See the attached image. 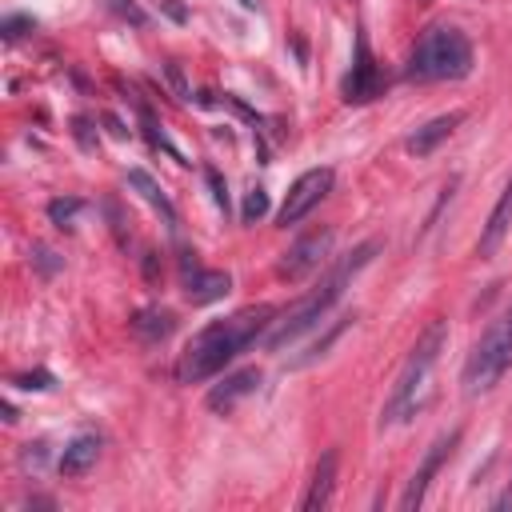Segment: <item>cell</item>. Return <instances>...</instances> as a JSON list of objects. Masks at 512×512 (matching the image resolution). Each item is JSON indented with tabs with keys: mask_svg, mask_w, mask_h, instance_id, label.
I'll use <instances>...</instances> for the list:
<instances>
[{
	"mask_svg": "<svg viewBox=\"0 0 512 512\" xmlns=\"http://www.w3.org/2000/svg\"><path fill=\"white\" fill-rule=\"evenodd\" d=\"M332 240H336V232L324 224V228H312L308 236H300L284 256H280V276L284 280H300V276H308L312 268H320L324 260H328V252H332Z\"/></svg>",
	"mask_w": 512,
	"mask_h": 512,
	"instance_id": "obj_7",
	"label": "cell"
},
{
	"mask_svg": "<svg viewBox=\"0 0 512 512\" xmlns=\"http://www.w3.org/2000/svg\"><path fill=\"white\" fill-rule=\"evenodd\" d=\"M508 228H512V180L504 184V192H500V200L492 204V212H488V224L480 228V240H476V256H496V248L504 244V236H508Z\"/></svg>",
	"mask_w": 512,
	"mask_h": 512,
	"instance_id": "obj_12",
	"label": "cell"
},
{
	"mask_svg": "<svg viewBox=\"0 0 512 512\" xmlns=\"http://www.w3.org/2000/svg\"><path fill=\"white\" fill-rule=\"evenodd\" d=\"M444 344H448V324H444V320H432V324L424 328V336L412 344V352H408V360H404V368H400V376H396V384H392V392H388V400H384L380 424H400L404 416L416 412L420 392L428 388V376H432V368H436Z\"/></svg>",
	"mask_w": 512,
	"mask_h": 512,
	"instance_id": "obj_4",
	"label": "cell"
},
{
	"mask_svg": "<svg viewBox=\"0 0 512 512\" xmlns=\"http://www.w3.org/2000/svg\"><path fill=\"white\" fill-rule=\"evenodd\" d=\"M72 136L80 140V148H88V152L96 148V136H92V120H88V116H76V120H72Z\"/></svg>",
	"mask_w": 512,
	"mask_h": 512,
	"instance_id": "obj_25",
	"label": "cell"
},
{
	"mask_svg": "<svg viewBox=\"0 0 512 512\" xmlns=\"http://www.w3.org/2000/svg\"><path fill=\"white\" fill-rule=\"evenodd\" d=\"M0 412H4V420H8V424H16V408H12V404H8V400H4V404H0Z\"/></svg>",
	"mask_w": 512,
	"mask_h": 512,
	"instance_id": "obj_30",
	"label": "cell"
},
{
	"mask_svg": "<svg viewBox=\"0 0 512 512\" xmlns=\"http://www.w3.org/2000/svg\"><path fill=\"white\" fill-rule=\"evenodd\" d=\"M492 508H512V480H508V488H504V496H496V504Z\"/></svg>",
	"mask_w": 512,
	"mask_h": 512,
	"instance_id": "obj_29",
	"label": "cell"
},
{
	"mask_svg": "<svg viewBox=\"0 0 512 512\" xmlns=\"http://www.w3.org/2000/svg\"><path fill=\"white\" fill-rule=\"evenodd\" d=\"M352 324H356V316H340V320H332V328H328V332H324L316 344H308V352H304V356L288 360V368H308V364H316L320 356H328V348H332V344H336V340H340V336H344Z\"/></svg>",
	"mask_w": 512,
	"mask_h": 512,
	"instance_id": "obj_18",
	"label": "cell"
},
{
	"mask_svg": "<svg viewBox=\"0 0 512 512\" xmlns=\"http://www.w3.org/2000/svg\"><path fill=\"white\" fill-rule=\"evenodd\" d=\"M380 252V240H364V244H356L324 280H320V288H312L304 300H296L280 320H272V328L264 332V344L268 348H284V344H292V340H300L308 328H316L328 312H332V304L344 296V288H348V280L372 260Z\"/></svg>",
	"mask_w": 512,
	"mask_h": 512,
	"instance_id": "obj_2",
	"label": "cell"
},
{
	"mask_svg": "<svg viewBox=\"0 0 512 512\" xmlns=\"http://www.w3.org/2000/svg\"><path fill=\"white\" fill-rule=\"evenodd\" d=\"M332 168H308L304 176H296V184L288 188V196H284V204H280V212H276V224L280 228H288V224H296V220H304L328 192H332Z\"/></svg>",
	"mask_w": 512,
	"mask_h": 512,
	"instance_id": "obj_6",
	"label": "cell"
},
{
	"mask_svg": "<svg viewBox=\"0 0 512 512\" xmlns=\"http://www.w3.org/2000/svg\"><path fill=\"white\" fill-rule=\"evenodd\" d=\"M160 8H164V12H168V16L176 20V24H184V20H188V12H184V8L176 4V0H160Z\"/></svg>",
	"mask_w": 512,
	"mask_h": 512,
	"instance_id": "obj_27",
	"label": "cell"
},
{
	"mask_svg": "<svg viewBox=\"0 0 512 512\" xmlns=\"http://www.w3.org/2000/svg\"><path fill=\"white\" fill-rule=\"evenodd\" d=\"M272 320H276V308H272V304H248V308H240V312H232V316H224V320L200 328V332L188 340V348H184V356H180V364H176L180 384H200V380L216 376V372H220L224 364H232L252 340H260V336L272 328Z\"/></svg>",
	"mask_w": 512,
	"mask_h": 512,
	"instance_id": "obj_1",
	"label": "cell"
},
{
	"mask_svg": "<svg viewBox=\"0 0 512 512\" xmlns=\"http://www.w3.org/2000/svg\"><path fill=\"white\" fill-rule=\"evenodd\" d=\"M204 180H208V188H212L216 208H220V212H228V188H224V180H220V172H216L212 164H204Z\"/></svg>",
	"mask_w": 512,
	"mask_h": 512,
	"instance_id": "obj_23",
	"label": "cell"
},
{
	"mask_svg": "<svg viewBox=\"0 0 512 512\" xmlns=\"http://www.w3.org/2000/svg\"><path fill=\"white\" fill-rule=\"evenodd\" d=\"M232 292V276L220 268H200L192 256H184V296L192 304H212Z\"/></svg>",
	"mask_w": 512,
	"mask_h": 512,
	"instance_id": "obj_10",
	"label": "cell"
},
{
	"mask_svg": "<svg viewBox=\"0 0 512 512\" xmlns=\"http://www.w3.org/2000/svg\"><path fill=\"white\" fill-rule=\"evenodd\" d=\"M512 368V308L500 312L488 332L476 340V348L464 360V392H488L492 384H500V376Z\"/></svg>",
	"mask_w": 512,
	"mask_h": 512,
	"instance_id": "obj_5",
	"label": "cell"
},
{
	"mask_svg": "<svg viewBox=\"0 0 512 512\" xmlns=\"http://www.w3.org/2000/svg\"><path fill=\"white\" fill-rule=\"evenodd\" d=\"M260 388V368H240V372H232V376H224L220 384H212L208 388V396H204V404L212 408V412H232L244 396H252Z\"/></svg>",
	"mask_w": 512,
	"mask_h": 512,
	"instance_id": "obj_11",
	"label": "cell"
},
{
	"mask_svg": "<svg viewBox=\"0 0 512 512\" xmlns=\"http://www.w3.org/2000/svg\"><path fill=\"white\" fill-rule=\"evenodd\" d=\"M472 72V44L460 28L452 24H432L408 64H404V80H416V84H432V80H464Z\"/></svg>",
	"mask_w": 512,
	"mask_h": 512,
	"instance_id": "obj_3",
	"label": "cell"
},
{
	"mask_svg": "<svg viewBox=\"0 0 512 512\" xmlns=\"http://www.w3.org/2000/svg\"><path fill=\"white\" fill-rule=\"evenodd\" d=\"M112 8L124 16V20H132V24H144V12L136 8V4H124V0H112Z\"/></svg>",
	"mask_w": 512,
	"mask_h": 512,
	"instance_id": "obj_26",
	"label": "cell"
},
{
	"mask_svg": "<svg viewBox=\"0 0 512 512\" xmlns=\"http://www.w3.org/2000/svg\"><path fill=\"white\" fill-rule=\"evenodd\" d=\"M264 212H268V192H264V188H248L244 208H240V220H244V224H256Z\"/></svg>",
	"mask_w": 512,
	"mask_h": 512,
	"instance_id": "obj_20",
	"label": "cell"
},
{
	"mask_svg": "<svg viewBox=\"0 0 512 512\" xmlns=\"http://www.w3.org/2000/svg\"><path fill=\"white\" fill-rule=\"evenodd\" d=\"M244 4H248V8H260V0H244Z\"/></svg>",
	"mask_w": 512,
	"mask_h": 512,
	"instance_id": "obj_31",
	"label": "cell"
},
{
	"mask_svg": "<svg viewBox=\"0 0 512 512\" xmlns=\"http://www.w3.org/2000/svg\"><path fill=\"white\" fill-rule=\"evenodd\" d=\"M464 124V112H444V116H432L428 124H420L408 140H404V148L412 152V156H432L456 128Z\"/></svg>",
	"mask_w": 512,
	"mask_h": 512,
	"instance_id": "obj_13",
	"label": "cell"
},
{
	"mask_svg": "<svg viewBox=\"0 0 512 512\" xmlns=\"http://www.w3.org/2000/svg\"><path fill=\"white\" fill-rule=\"evenodd\" d=\"M380 88H384V76H380V68H376V56H372V48H368V36L356 32V56H352V68H348L340 92H344L348 104H368V100L380 96Z\"/></svg>",
	"mask_w": 512,
	"mask_h": 512,
	"instance_id": "obj_8",
	"label": "cell"
},
{
	"mask_svg": "<svg viewBox=\"0 0 512 512\" xmlns=\"http://www.w3.org/2000/svg\"><path fill=\"white\" fill-rule=\"evenodd\" d=\"M456 444H460V428H452L448 436H440V440L424 452L420 468L412 472V480H408V488H404V496H400V508H404V512H412V508H420V504H424V492H428L432 476L440 472V464L452 456V448H456Z\"/></svg>",
	"mask_w": 512,
	"mask_h": 512,
	"instance_id": "obj_9",
	"label": "cell"
},
{
	"mask_svg": "<svg viewBox=\"0 0 512 512\" xmlns=\"http://www.w3.org/2000/svg\"><path fill=\"white\" fill-rule=\"evenodd\" d=\"M84 212V200H76V196H64V200H52L48 204V220L56 224V228H72V220Z\"/></svg>",
	"mask_w": 512,
	"mask_h": 512,
	"instance_id": "obj_19",
	"label": "cell"
},
{
	"mask_svg": "<svg viewBox=\"0 0 512 512\" xmlns=\"http://www.w3.org/2000/svg\"><path fill=\"white\" fill-rule=\"evenodd\" d=\"M336 464H340V452H336V448H328V452L316 460L312 484H308V492H304V508H308V512H320V508H328V500H332V488H336Z\"/></svg>",
	"mask_w": 512,
	"mask_h": 512,
	"instance_id": "obj_14",
	"label": "cell"
},
{
	"mask_svg": "<svg viewBox=\"0 0 512 512\" xmlns=\"http://www.w3.org/2000/svg\"><path fill=\"white\" fill-rule=\"evenodd\" d=\"M128 184H132V188H136V192H140V196H144V200H148V204H152L168 224H176V208H172V200L164 196V188H160L144 168H132V172H128Z\"/></svg>",
	"mask_w": 512,
	"mask_h": 512,
	"instance_id": "obj_17",
	"label": "cell"
},
{
	"mask_svg": "<svg viewBox=\"0 0 512 512\" xmlns=\"http://www.w3.org/2000/svg\"><path fill=\"white\" fill-rule=\"evenodd\" d=\"M100 456V436H76L60 452V476H84Z\"/></svg>",
	"mask_w": 512,
	"mask_h": 512,
	"instance_id": "obj_16",
	"label": "cell"
},
{
	"mask_svg": "<svg viewBox=\"0 0 512 512\" xmlns=\"http://www.w3.org/2000/svg\"><path fill=\"white\" fill-rule=\"evenodd\" d=\"M12 384L16 388H36V392H44V388H52V372H44V368H36V372H24V376H12Z\"/></svg>",
	"mask_w": 512,
	"mask_h": 512,
	"instance_id": "obj_24",
	"label": "cell"
},
{
	"mask_svg": "<svg viewBox=\"0 0 512 512\" xmlns=\"http://www.w3.org/2000/svg\"><path fill=\"white\" fill-rule=\"evenodd\" d=\"M128 328H132L136 340H144V344H160V340L172 336L176 316H172L168 308H140V312L128 320Z\"/></svg>",
	"mask_w": 512,
	"mask_h": 512,
	"instance_id": "obj_15",
	"label": "cell"
},
{
	"mask_svg": "<svg viewBox=\"0 0 512 512\" xmlns=\"http://www.w3.org/2000/svg\"><path fill=\"white\" fill-rule=\"evenodd\" d=\"M0 32H4V40H20V36L36 32V20H32V16H4Z\"/></svg>",
	"mask_w": 512,
	"mask_h": 512,
	"instance_id": "obj_22",
	"label": "cell"
},
{
	"mask_svg": "<svg viewBox=\"0 0 512 512\" xmlns=\"http://www.w3.org/2000/svg\"><path fill=\"white\" fill-rule=\"evenodd\" d=\"M168 80H172V88H176L180 96H188V84H184V76H180V68H176V64H168Z\"/></svg>",
	"mask_w": 512,
	"mask_h": 512,
	"instance_id": "obj_28",
	"label": "cell"
},
{
	"mask_svg": "<svg viewBox=\"0 0 512 512\" xmlns=\"http://www.w3.org/2000/svg\"><path fill=\"white\" fill-rule=\"evenodd\" d=\"M28 256H32V264H36V272H40V276H56V272L64 268V260H60L52 248H44V244H32V252H28Z\"/></svg>",
	"mask_w": 512,
	"mask_h": 512,
	"instance_id": "obj_21",
	"label": "cell"
}]
</instances>
